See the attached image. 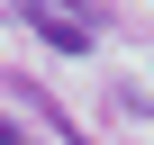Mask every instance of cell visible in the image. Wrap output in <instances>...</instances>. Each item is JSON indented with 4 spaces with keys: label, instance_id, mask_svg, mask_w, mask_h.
Instances as JSON below:
<instances>
[{
    "label": "cell",
    "instance_id": "obj_1",
    "mask_svg": "<svg viewBox=\"0 0 154 145\" xmlns=\"http://www.w3.org/2000/svg\"><path fill=\"white\" fill-rule=\"evenodd\" d=\"M18 9H27V27H36L45 45H63V54H91V45H100V27L72 9V0H18Z\"/></svg>",
    "mask_w": 154,
    "mask_h": 145
},
{
    "label": "cell",
    "instance_id": "obj_2",
    "mask_svg": "<svg viewBox=\"0 0 154 145\" xmlns=\"http://www.w3.org/2000/svg\"><path fill=\"white\" fill-rule=\"evenodd\" d=\"M0 145H27V136H18V127H9V118H0Z\"/></svg>",
    "mask_w": 154,
    "mask_h": 145
}]
</instances>
